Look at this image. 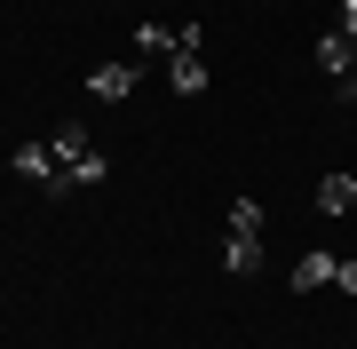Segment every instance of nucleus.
Listing matches in <instances>:
<instances>
[{"mask_svg":"<svg viewBox=\"0 0 357 349\" xmlns=\"http://www.w3.org/2000/svg\"><path fill=\"white\" fill-rule=\"evenodd\" d=\"M167 79H175V95H199V88H206V64H199V24H183V32H175Z\"/></svg>","mask_w":357,"mask_h":349,"instance_id":"f257e3e1","label":"nucleus"},{"mask_svg":"<svg viewBox=\"0 0 357 349\" xmlns=\"http://www.w3.org/2000/svg\"><path fill=\"white\" fill-rule=\"evenodd\" d=\"M88 95H96V104H119V95H135V56H119V64H96V72H88Z\"/></svg>","mask_w":357,"mask_h":349,"instance_id":"f03ea898","label":"nucleus"},{"mask_svg":"<svg viewBox=\"0 0 357 349\" xmlns=\"http://www.w3.org/2000/svg\"><path fill=\"white\" fill-rule=\"evenodd\" d=\"M333 270H342V262H333L326 246H310V254L294 262V294H318V286H333Z\"/></svg>","mask_w":357,"mask_h":349,"instance_id":"7ed1b4c3","label":"nucleus"},{"mask_svg":"<svg viewBox=\"0 0 357 349\" xmlns=\"http://www.w3.org/2000/svg\"><path fill=\"white\" fill-rule=\"evenodd\" d=\"M222 270H230V278H255V270H262V238L230 231V238H222Z\"/></svg>","mask_w":357,"mask_h":349,"instance_id":"20e7f679","label":"nucleus"},{"mask_svg":"<svg viewBox=\"0 0 357 349\" xmlns=\"http://www.w3.org/2000/svg\"><path fill=\"white\" fill-rule=\"evenodd\" d=\"M88 151H96V143H88V127H79V119H64V127L48 135V159H56V167H79Z\"/></svg>","mask_w":357,"mask_h":349,"instance_id":"39448f33","label":"nucleus"},{"mask_svg":"<svg viewBox=\"0 0 357 349\" xmlns=\"http://www.w3.org/2000/svg\"><path fill=\"white\" fill-rule=\"evenodd\" d=\"M318 64H326L333 79H342V72H357V40H349V32H326V40H318Z\"/></svg>","mask_w":357,"mask_h":349,"instance_id":"423d86ee","label":"nucleus"},{"mask_svg":"<svg viewBox=\"0 0 357 349\" xmlns=\"http://www.w3.org/2000/svg\"><path fill=\"white\" fill-rule=\"evenodd\" d=\"M357 207V175H326L318 183V215H349Z\"/></svg>","mask_w":357,"mask_h":349,"instance_id":"0eeeda50","label":"nucleus"},{"mask_svg":"<svg viewBox=\"0 0 357 349\" xmlns=\"http://www.w3.org/2000/svg\"><path fill=\"white\" fill-rule=\"evenodd\" d=\"M16 175H24V183H48V175H64V167L48 159V143H24V151H16Z\"/></svg>","mask_w":357,"mask_h":349,"instance_id":"6e6552de","label":"nucleus"},{"mask_svg":"<svg viewBox=\"0 0 357 349\" xmlns=\"http://www.w3.org/2000/svg\"><path fill=\"white\" fill-rule=\"evenodd\" d=\"M135 56H159V64H167V56H175V40H167V24H135Z\"/></svg>","mask_w":357,"mask_h":349,"instance_id":"1a4fd4ad","label":"nucleus"},{"mask_svg":"<svg viewBox=\"0 0 357 349\" xmlns=\"http://www.w3.org/2000/svg\"><path fill=\"white\" fill-rule=\"evenodd\" d=\"M230 231H246V238H262V199H230Z\"/></svg>","mask_w":357,"mask_h":349,"instance_id":"9d476101","label":"nucleus"},{"mask_svg":"<svg viewBox=\"0 0 357 349\" xmlns=\"http://www.w3.org/2000/svg\"><path fill=\"white\" fill-rule=\"evenodd\" d=\"M333 95H342V104L357 111V72H342V79H333Z\"/></svg>","mask_w":357,"mask_h":349,"instance_id":"9b49d317","label":"nucleus"},{"mask_svg":"<svg viewBox=\"0 0 357 349\" xmlns=\"http://www.w3.org/2000/svg\"><path fill=\"white\" fill-rule=\"evenodd\" d=\"M333 286H342V294H357V262H342V270H333Z\"/></svg>","mask_w":357,"mask_h":349,"instance_id":"f8f14e48","label":"nucleus"},{"mask_svg":"<svg viewBox=\"0 0 357 349\" xmlns=\"http://www.w3.org/2000/svg\"><path fill=\"white\" fill-rule=\"evenodd\" d=\"M333 32H349V40H357V0H342V24H333Z\"/></svg>","mask_w":357,"mask_h":349,"instance_id":"ddd939ff","label":"nucleus"}]
</instances>
